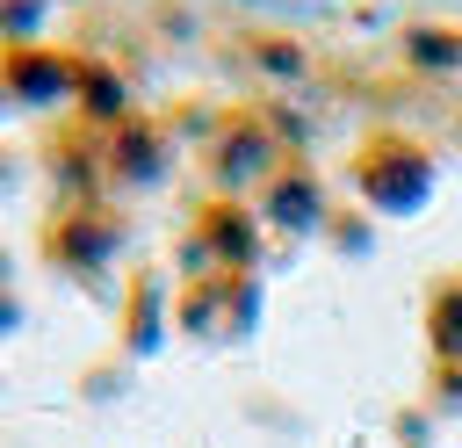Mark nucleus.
<instances>
[{"instance_id": "3", "label": "nucleus", "mask_w": 462, "mask_h": 448, "mask_svg": "<svg viewBox=\"0 0 462 448\" xmlns=\"http://www.w3.org/2000/svg\"><path fill=\"white\" fill-rule=\"evenodd\" d=\"M0 282H7V253H0Z\"/></svg>"}, {"instance_id": "1", "label": "nucleus", "mask_w": 462, "mask_h": 448, "mask_svg": "<svg viewBox=\"0 0 462 448\" xmlns=\"http://www.w3.org/2000/svg\"><path fill=\"white\" fill-rule=\"evenodd\" d=\"M0 87H7L14 101H29V108H58V101H72V87H79V58L43 51V43H7V51H0Z\"/></svg>"}, {"instance_id": "2", "label": "nucleus", "mask_w": 462, "mask_h": 448, "mask_svg": "<svg viewBox=\"0 0 462 448\" xmlns=\"http://www.w3.org/2000/svg\"><path fill=\"white\" fill-rule=\"evenodd\" d=\"M108 253H116V224H108L101 210H87V202L58 210L51 231H43V260H51L58 275H101Z\"/></svg>"}]
</instances>
